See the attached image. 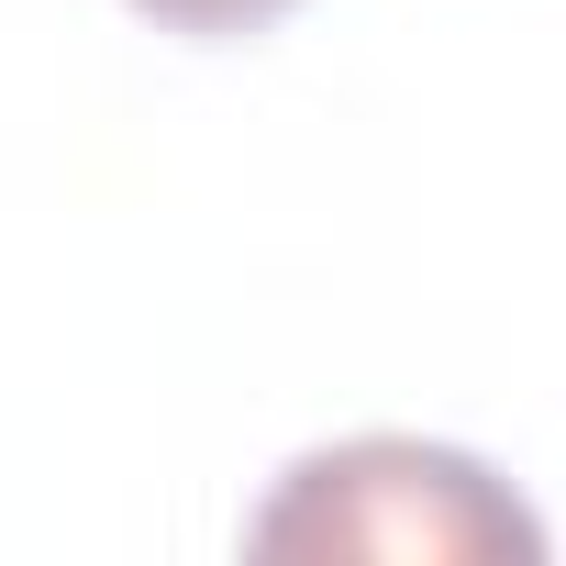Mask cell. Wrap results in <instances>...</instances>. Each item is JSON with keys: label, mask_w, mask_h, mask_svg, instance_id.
<instances>
[{"label": "cell", "mask_w": 566, "mask_h": 566, "mask_svg": "<svg viewBox=\"0 0 566 566\" xmlns=\"http://www.w3.org/2000/svg\"><path fill=\"white\" fill-rule=\"evenodd\" d=\"M156 34H189V45H244V34H277L301 0H134Z\"/></svg>", "instance_id": "2"}, {"label": "cell", "mask_w": 566, "mask_h": 566, "mask_svg": "<svg viewBox=\"0 0 566 566\" xmlns=\"http://www.w3.org/2000/svg\"><path fill=\"white\" fill-rule=\"evenodd\" d=\"M244 555H544V522L455 444L422 433H356L277 478V500L244 522Z\"/></svg>", "instance_id": "1"}]
</instances>
